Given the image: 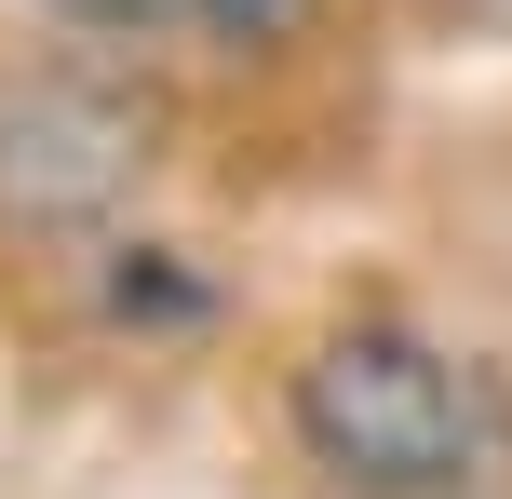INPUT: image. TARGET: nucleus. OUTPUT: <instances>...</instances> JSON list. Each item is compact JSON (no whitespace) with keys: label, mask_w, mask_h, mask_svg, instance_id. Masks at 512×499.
Returning <instances> with one entry per match:
<instances>
[{"label":"nucleus","mask_w":512,"mask_h":499,"mask_svg":"<svg viewBox=\"0 0 512 499\" xmlns=\"http://www.w3.org/2000/svg\"><path fill=\"white\" fill-rule=\"evenodd\" d=\"M310 473L351 499H486L512 473V392L499 365L418 338V324H337L297 378H283Z\"/></svg>","instance_id":"obj_1"},{"label":"nucleus","mask_w":512,"mask_h":499,"mask_svg":"<svg viewBox=\"0 0 512 499\" xmlns=\"http://www.w3.org/2000/svg\"><path fill=\"white\" fill-rule=\"evenodd\" d=\"M81 27H176V41H270L297 0H54Z\"/></svg>","instance_id":"obj_2"}]
</instances>
